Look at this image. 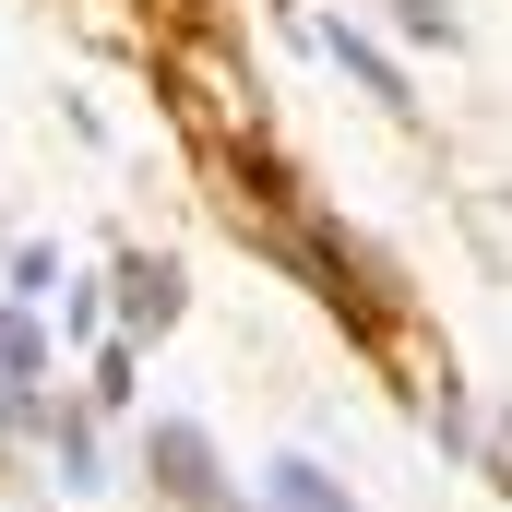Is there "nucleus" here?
I'll return each mask as SVG.
<instances>
[{
  "label": "nucleus",
  "mask_w": 512,
  "mask_h": 512,
  "mask_svg": "<svg viewBox=\"0 0 512 512\" xmlns=\"http://www.w3.org/2000/svg\"><path fill=\"white\" fill-rule=\"evenodd\" d=\"M334 60H358V84H370V96H393V108H405V72H393L382 48H358V36H346V24H334Z\"/></svg>",
  "instance_id": "2"
},
{
  "label": "nucleus",
  "mask_w": 512,
  "mask_h": 512,
  "mask_svg": "<svg viewBox=\"0 0 512 512\" xmlns=\"http://www.w3.org/2000/svg\"><path fill=\"white\" fill-rule=\"evenodd\" d=\"M322 512H346V501H322Z\"/></svg>",
  "instance_id": "4"
},
{
  "label": "nucleus",
  "mask_w": 512,
  "mask_h": 512,
  "mask_svg": "<svg viewBox=\"0 0 512 512\" xmlns=\"http://www.w3.org/2000/svg\"><path fill=\"white\" fill-rule=\"evenodd\" d=\"M0 370H36V334H24L12 310H0Z\"/></svg>",
  "instance_id": "3"
},
{
  "label": "nucleus",
  "mask_w": 512,
  "mask_h": 512,
  "mask_svg": "<svg viewBox=\"0 0 512 512\" xmlns=\"http://www.w3.org/2000/svg\"><path fill=\"white\" fill-rule=\"evenodd\" d=\"M155 465H167V489L191 512H215V441L203 429H155Z\"/></svg>",
  "instance_id": "1"
}]
</instances>
